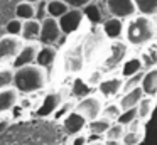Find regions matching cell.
I'll return each mask as SVG.
<instances>
[{"mask_svg":"<svg viewBox=\"0 0 157 145\" xmlns=\"http://www.w3.org/2000/svg\"><path fill=\"white\" fill-rule=\"evenodd\" d=\"M144 61L142 57L139 56H130L125 59V63L122 64V67H120V76L123 78V79H127V78L130 76H135V74L142 73L144 71Z\"/></svg>","mask_w":157,"mask_h":145,"instance_id":"e0dca14e","label":"cell"},{"mask_svg":"<svg viewBox=\"0 0 157 145\" xmlns=\"http://www.w3.org/2000/svg\"><path fill=\"white\" fill-rule=\"evenodd\" d=\"M123 83H125V79H123L122 76L105 78V79H101L98 83V86H96L98 88V94L101 98H106V100L118 96V94L123 91Z\"/></svg>","mask_w":157,"mask_h":145,"instance_id":"8fae6325","label":"cell"},{"mask_svg":"<svg viewBox=\"0 0 157 145\" xmlns=\"http://www.w3.org/2000/svg\"><path fill=\"white\" fill-rule=\"evenodd\" d=\"M125 42L133 47H145L157 39V29L154 17H147L142 13H137L135 17L125 22Z\"/></svg>","mask_w":157,"mask_h":145,"instance_id":"6da1fadb","label":"cell"},{"mask_svg":"<svg viewBox=\"0 0 157 145\" xmlns=\"http://www.w3.org/2000/svg\"><path fill=\"white\" fill-rule=\"evenodd\" d=\"M25 2H31V3H39L41 0H25Z\"/></svg>","mask_w":157,"mask_h":145,"instance_id":"60d3db41","label":"cell"},{"mask_svg":"<svg viewBox=\"0 0 157 145\" xmlns=\"http://www.w3.org/2000/svg\"><path fill=\"white\" fill-rule=\"evenodd\" d=\"M61 123H63V128H64L66 133L71 135V137H76V135L83 133L85 128H88L90 121L86 120L81 113H78V111L75 110V111H71V113H69Z\"/></svg>","mask_w":157,"mask_h":145,"instance_id":"7c38bea8","label":"cell"},{"mask_svg":"<svg viewBox=\"0 0 157 145\" xmlns=\"http://www.w3.org/2000/svg\"><path fill=\"white\" fill-rule=\"evenodd\" d=\"M137 12L147 17H157V0H135Z\"/></svg>","mask_w":157,"mask_h":145,"instance_id":"484cf974","label":"cell"},{"mask_svg":"<svg viewBox=\"0 0 157 145\" xmlns=\"http://www.w3.org/2000/svg\"><path fill=\"white\" fill-rule=\"evenodd\" d=\"M142 90L145 96H155L157 98V66L145 71L142 79Z\"/></svg>","mask_w":157,"mask_h":145,"instance_id":"d6986e66","label":"cell"},{"mask_svg":"<svg viewBox=\"0 0 157 145\" xmlns=\"http://www.w3.org/2000/svg\"><path fill=\"white\" fill-rule=\"evenodd\" d=\"M48 69L41 67L39 64H31L15 69L14 88L21 94H32L44 90L48 86Z\"/></svg>","mask_w":157,"mask_h":145,"instance_id":"7a4b0ae2","label":"cell"},{"mask_svg":"<svg viewBox=\"0 0 157 145\" xmlns=\"http://www.w3.org/2000/svg\"><path fill=\"white\" fill-rule=\"evenodd\" d=\"M83 12H85V17L93 24V25H100V24H103L106 19H108V17L103 15L101 9H100V3H95V2L90 3L88 7H85Z\"/></svg>","mask_w":157,"mask_h":145,"instance_id":"44dd1931","label":"cell"},{"mask_svg":"<svg viewBox=\"0 0 157 145\" xmlns=\"http://www.w3.org/2000/svg\"><path fill=\"white\" fill-rule=\"evenodd\" d=\"M101 32L108 40H120L125 34V20L117 19V17H108L101 24Z\"/></svg>","mask_w":157,"mask_h":145,"instance_id":"4fadbf2b","label":"cell"},{"mask_svg":"<svg viewBox=\"0 0 157 145\" xmlns=\"http://www.w3.org/2000/svg\"><path fill=\"white\" fill-rule=\"evenodd\" d=\"M110 127H112V121L103 118V116H100V118H96V120H93L88 123V132L91 135H96V137H105Z\"/></svg>","mask_w":157,"mask_h":145,"instance_id":"7402d4cb","label":"cell"},{"mask_svg":"<svg viewBox=\"0 0 157 145\" xmlns=\"http://www.w3.org/2000/svg\"><path fill=\"white\" fill-rule=\"evenodd\" d=\"M144 74H145V71H142V73L135 74V76L127 78V79H125V83H123V91H122V93H127V91H132V90H135V88L142 86Z\"/></svg>","mask_w":157,"mask_h":145,"instance_id":"d6a6232c","label":"cell"},{"mask_svg":"<svg viewBox=\"0 0 157 145\" xmlns=\"http://www.w3.org/2000/svg\"><path fill=\"white\" fill-rule=\"evenodd\" d=\"M137 120H139V111H137V108H132V110H123L117 121L128 128L130 125H132L133 121H137Z\"/></svg>","mask_w":157,"mask_h":145,"instance_id":"4dcf8cb0","label":"cell"},{"mask_svg":"<svg viewBox=\"0 0 157 145\" xmlns=\"http://www.w3.org/2000/svg\"><path fill=\"white\" fill-rule=\"evenodd\" d=\"M19 91L15 90L14 86L10 88H5V90H0V115L9 113L10 110H14L17 106L19 100Z\"/></svg>","mask_w":157,"mask_h":145,"instance_id":"5bb4252c","label":"cell"},{"mask_svg":"<svg viewBox=\"0 0 157 145\" xmlns=\"http://www.w3.org/2000/svg\"><path fill=\"white\" fill-rule=\"evenodd\" d=\"M145 96L142 86L135 88L132 91H127V93H122V96L118 98V103L122 106V110H132V108H137L139 103L142 101V98Z\"/></svg>","mask_w":157,"mask_h":145,"instance_id":"9a60e30c","label":"cell"},{"mask_svg":"<svg viewBox=\"0 0 157 145\" xmlns=\"http://www.w3.org/2000/svg\"><path fill=\"white\" fill-rule=\"evenodd\" d=\"M15 69L12 66H2L0 67V90L14 86Z\"/></svg>","mask_w":157,"mask_h":145,"instance_id":"4316f807","label":"cell"},{"mask_svg":"<svg viewBox=\"0 0 157 145\" xmlns=\"http://www.w3.org/2000/svg\"><path fill=\"white\" fill-rule=\"evenodd\" d=\"M103 106H105L103 105V98L100 94H88V96L81 98L76 103V111L81 113L88 121H93L101 116Z\"/></svg>","mask_w":157,"mask_h":145,"instance_id":"277c9868","label":"cell"},{"mask_svg":"<svg viewBox=\"0 0 157 145\" xmlns=\"http://www.w3.org/2000/svg\"><path fill=\"white\" fill-rule=\"evenodd\" d=\"M15 17L21 20H31V19H36V3H31V2H22L17 3L15 7Z\"/></svg>","mask_w":157,"mask_h":145,"instance_id":"603a6c76","label":"cell"},{"mask_svg":"<svg viewBox=\"0 0 157 145\" xmlns=\"http://www.w3.org/2000/svg\"><path fill=\"white\" fill-rule=\"evenodd\" d=\"M39 49H41V42H25L24 47L21 49V52L17 54V57L12 61V67H14V69H19V67L36 64Z\"/></svg>","mask_w":157,"mask_h":145,"instance_id":"30bf717a","label":"cell"},{"mask_svg":"<svg viewBox=\"0 0 157 145\" xmlns=\"http://www.w3.org/2000/svg\"><path fill=\"white\" fill-rule=\"evenodd\" d=\"M127 57H128V44L123 42V40H110L101 61V69L103 71L118 69V67H122Z\"/></svg>","mask_w":157,"mask_h":145,"instance_id":"3957f363","label":"cell"},{"mask_svg":"<svg viewBox=\"0 0 157 145\" xmlns=\"http://www.w3.org/2000/svg\"><path fill=\"white\" fill-rule=\"evenodd\" d=\"M22 25H24V20L12 19L10 22H7L5 30H7V34H12V36H21L22 34Z\"/></svg>","mask_w":157,"mask_h":145,"instance_id":"836d02e7","label":"cell"},{"mask_svg":"<svg viewBox=\"0 0 157 145\" xmlns=\"http://www.w3.org/2000/svg\"><path fill=\"white\" fill-rule=\"evenodd\" d=\"M122 106H120V103L117 101V103H106L105 106H103V111H101V116L106 118V120H110L112 123H115L117 120H118V116L122 115Z\"/></svg>","mask_w":157,"mask_h":145,"instance_id":"83f0119b","label":"cell"},{"mask_svg":"<svg viewBox=\"0 0 157 145\" xmlns=\"http://www.w3.org/2000/svg\"><path fill=\"white\" fill-rule=\"evenodd\" d=\"M88 143V138H86L85 133H79L76 137H73V145H86Z\"/></svg>","mask_w":157,"mask_h":145,"instance_id":"74e56055","label":"cell"},{"mask_svg":"<svg viewBox=\"0 0 157 145\" xmlns=\"http://www.w3.org/2000/svg\"><path fill=\"white\" fill-rule=\"evenodd\" d=\"M66 3H68L71 9H85V7H88L90 3H93L95 0H64Z\"/></svg>","mask_w":157,"mask_h":145,"instance_id":"d590c367","label":"cell"},{"mask_svg":"<svg viewBox=\"0 0 157 145\" xmlns=\"http://www.w3.org/2000/svg\"><path fill=\"white\" fill-rule=\"evenodd\" d=\"M144 138V130H127L122 143L123 145H139Z\"/></svg>","mask_w":157,"mask_h":145,"instance_id":"1f68e13d","label":"cell"},{"mask_svg":"<svg viewBox=\"0 0 157 145\" xmlns=\"http://www.w3.org/2000/svg\"><path fill=\"white\" fill-rule=\"evenodd\" d=\"M64 36L63 29L59 25V20L54 17H46L42 20V27H41V37H39V42L42 46H52V44L59 42V39Z\"/></svg>","mask_w":157,"mask_h":145,"instance_id":"52a82bcc","label":"cell"},{"mask_svg":"<svg viewBox=\"0 0 157 145\" xmlns=\"http://www.w3.org/2000/svg\"><path fill=\"white\" fill-rule=\"evenodd\" d=\"M155 29H157V19H155ZM155 40H157V39H155Z\"/></svg>","mask_w":157,"mask_h":145,"instance_id":"b9f144b4","label":"cell"},{"mask_svg":"<svg viewBox=\"0 0 157 145\" xmlns=\"http://www.w3.org/2000/svg\"><path fill=\"white\" fill-rule=\"evenodd\" d=\"M58 20L63 29V34L64 36H71V34L78 32L79 27L83 25V22H85V12H83V9H69Z\"/></svg>","mask_w":157,"mask_h":145,"instance_id":"9c48e42d","label":"cell"},{"mask_svg":"<svg viewBox=\"0 0 157 145\" xmlns=\"http://www.w3.org/2000/svg\"><path fill=\"white\" fill-rule=\"evenodd\" d=\"M154 108H155V96H144L142 101L137 106V111H139V120H142L145 123L154 113Z\"/></svg>","mask_w":157,"mask_h":145,"instance_id":"ffe728a7","label":"cell"},{"mask_svg":"<svg viewBox=\"0 0 157 145\" xmlns=\"http://www.w3.org/2000/svg\"><path fill=\"white\" fill-rule=\"evenodd\" d=\"M75 110H76V103H75V100L68 98V100L63 101V105L58 108V111L54 113V116H52V118H54V120H61V121H63L69 113H71V111H75Z\"/></svg>","mask_w":157,"mask_h":145,"instance_id":"f546056e","label":"cell"},{"mask_svg":"<svg viewBox=\"0 0 157 145\" xmlns=\"http://www.w3.org/2000/svg\"><path fill=\"white\" fill-rule=\"evenodd\" d=\"M25 40L21 36H12V34H5L0 39V64L7 63V61H14L21 49L24 47Z\"/></svg>","mask_w":157,"mask_h":145,"instance_id":"8992f818","label":"cell"},{"mask_svg":"<svg viewBox=\"0 0 157 145\" xmlns=\"http://www.w3.org/2000/svg\"><path fill=\"white\" fill-rule=\"evenodd\" d=\"M10 121H12V118H10V115H9V113L0 115V132H4L5 128L10 125Z\"/></svg>","mask_w":157,"mask_h":145,"instance_id":"8d00e7d4","label":"cell"},{"mask_svg":"<svg viewBox=\"0 0 157 145\" xmlns=\"http://www.w3.org/2000/svg\"><path fill=\"white\" fill-rule=\"evenodd\" d=\"M86 145H105V140H93V142H88Z\"/></svg>","mask_w":157,"mask_h":145,"instance_id":"ab89813d","label":"cell"},{"mask_svg":"<svg viewBox=\"0 0 157 145\" xmlns=\"http://www.w3.org/2000/svg\"><path fill=\"white\" fill-rule=\"evenodd\" d=\"M64 94L61 91H52V93H48L44 98L41 100V105L37 106L36 110V115L39 118H49V116H54V113L58 111V108L63 105L64 101Z\"/></svg>","mask_w":157,"mask_h":145,"instance_id":"ba28073f","label":"cell"},{"mask_svg":"<svg viewBox=\"0 0 157 145\" xmlns=\"http://www.w3.org/2000/svg\"><path fill=\"white\" fill-rule=\"evenodd\" d=\"M90 90H91V84L88 81L83 79V78H76L73 81V86H71V94L75 98H78V100H81V98L90 94Z\"/></svg>","mask_w":157,"mask_h":145,"instance_id":"d4e9b609","label":"cell"},{"mask_svg":"<svg viewBox=\"0 0 157 145\" xmlns=\"http://www.w3.org/2000/svg\"><path fill=\"white\" fill-rule=\"evenodd\" d=\"M71 7L64 2V0H48V13L49 17L54 19H61Z\"/></svg>","mask_w":157,"mask_h":145,"instance_id":"cb8c5ba5","label":"cell"},{"mask_svg":"<svg viewBox=\"0 0 157 145\" xmlns=\"http://www.w3.org/2000/svg\"><path fill=\"white\" fill-rule=\"evenodd\" d=\"M46 17H49V13H48V0H41L39 3H36V19L42 22Z\"/></svg>","mask_w":157,"mask_h":145,"instance_id":"e575fe53","label":"cell"},{"mask_svg":"<svg viewBox=\"0 0 157 145\" xmlns=\"http://www.w3.org/2000/svg\"><path fill=\"white\" fill-rule=\"evenodd\" d=\"M105 145H123L122 140H105Z\"/></svg>","mask_w":157,"mask_h":145,"instance_id":"f35d334b","label":"cell"},{"mask_svg":"<svg viewBox=\"0 0 157 145\" xmlns=\"http://www.w3.org/2000/svg\"><path fill=\"white\" fill-rule=\"evenodd\" d=\"M105 9L110 17H117L122 20H128L139 13L135 0H105Z\"/></svg>","mask_w":157,"mask_h":145,"instance_id":"5b68a950","label":"cell"},{"mask_svg":"<svg viewBox=\"0 0 157 145\" xmlns=\"http://www.w3.org/2000/svg\"><path fill=\"white\" fill-rule=\"evenodd\" d=\"M41 27H42V22L37 20V19L24 20L21 37L25 40V42H37L39 37H41Z\"/></svg>","mask_w":157,"mask_h":145,"instance_id":"2e32d148","label":"cell"},{"mask_svg":"<svg viewBox=\"0 0 157 145\" xmlns=\"http://www.w3.org/2000/svg\"><path fill=\"white\" fill-rule=\"evenodd\" d=\"M56 59H58V49H56L54 46H42L41 44V49H39L36 64H39V66L44 67V69H49L51 66H54Z\"/></svg>","mask_w":157,"mask_h":145,"instance_id":"ac0fdd59","label":"cell"},{"mask_svg":"<svg viewBox=\"0 0 157 145\" xmlns=\"http://www.w3.org/2000/svg\"><path fill=\"white\" fill-rule=\"evenodd\" d=\"M125 133H127V127H123L122 123L115 121V123H112V127L108 128V132H106L105 140H123Z\"/></svg>","mask_w":157,"mask_h":145,"instance_id":"f1b7e54d","label":"cell"}]
</instances>
